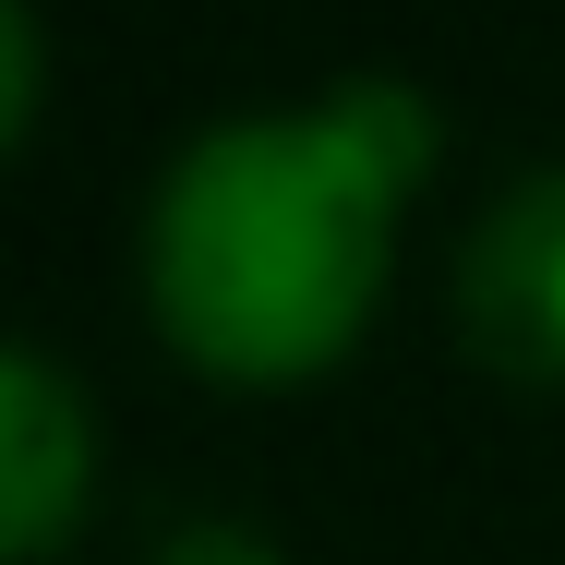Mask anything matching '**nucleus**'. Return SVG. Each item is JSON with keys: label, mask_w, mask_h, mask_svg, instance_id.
<instances>
[{"label": "nucleus", "mask_w": 565, "mask_h": 565, "mask_svg": "<svg viewBox=\"0 0 565 565\" xmlns=\"http://www.w3.org/2000/svg\"><path fill=\"white\" fill-rule=\"evenodd\" d=\"M457 338L505 385H565V157L505 181L457 241Z\"/></svg>", "instance_id": "2"}, {"label": "nucleus", "mask_w": 565, "mask_h": 565, "mask_svg": "<svg viewBox=\"0 0 565 565\" xmlns=\"http://www.w3.org/2000/svg\"><path fill=\"white\" fill-rule=\"evenodd\" d=\"M145 565H289V554H277L265 530H241V518H181Z\"/></svg>", "instance_id": "5"}, {"label": "nucleus", "mask_w": 565, "mask_h": 565, "mask_svg": "<svg viewBox=\"0 0 565 565\" xmlns=\"http://www.w3.org/2000/svg\"><path fill=\"white\" fill-rule=\"evenodd\" d=\"M422 169H434V109L397 73H349L313 109L193 132L145 205L157 338L217 385L326 373L385 301Z\"/></svg>", "instance_id": "1"}, {"label": "nucleus", "mask_w": 565, "mask_h": 565, "mask_svg": "<svg viewBox=\"0 0 565 565\" xmlns=\"http://www.w3.org/2000/svg\"><path fill=\"white\" fill-rule=\"evenodd\" d=\"M85 493H97V409L73 397L49 349H12L0 361V554L49 565L73 542Z\"/></svg>", "instance_id": "3"}, {"label": "nucleus", "mask_w": 565, "mask_h": 565, "mask_svg": "<svg viewBox=\"0 0 565 565\" xmlns=\"http://www.w3.org/2000/svg\"><path fill=\"white\" fill-rule=\"evenodd\" d=\"M0 132H36V0H0Z\"/></svg>", "instance_id": "4"}]
</instances>
